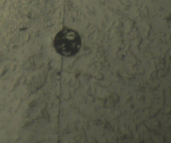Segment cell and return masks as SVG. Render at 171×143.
<instances>
[{
    "label": "cell",
    "instance_id": "obj_1",
    "mask_svg": "<svg viewBox=\"0 0 171 143\" xmlns=\"http://www.w3.org/2000/svg\"><path fill=\"white\" fill-rule=\"evenodd\" d=\"M81 45V40L77 32L66 28L58 33L54 40L56 51L65 57L72 56L77 53Z\"/></svg>",
    "mask_w": 171,
    "mask_h": 143
}]
</instances>
